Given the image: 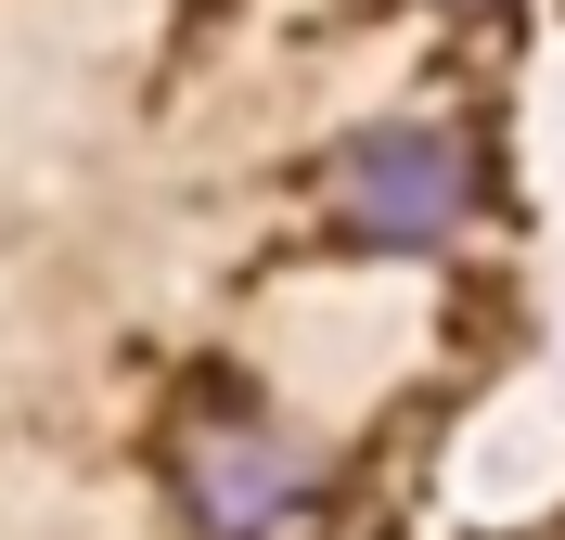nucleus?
<instances>
[{
    "mask_svg": "<svg viewBox=\"0 0 565 540\" xmlns=\"http://www.w3.org/2000/svg\"><path fill=\"white\" fill-rule=\"evenodd\" d=\"M334 219L360 245H450L476 219V142L437 116H386L334 155Z\"/></svg>",
    "mask_w": 565,
    "mask_h": 540,
    "instance_id": "1",
    "label": "nucleus"
},
{
    "mask_svg": "<svg viewBox=\"0 0 565 540\" xmlns=\"http://www.w3.org/2000/svg\"><path fill=\"white\" fill-rule=\"evenodd\" d=\"M450 13H489V0H450Z\"/></svg>",
    "mask_w": 565,
    "mask_h": 540,
    "instance_id": "3",
    "label": "nucleus"
},
{
    "mask_svg": "<svg viewBox=\"0 0 565 540\" xmlns=\"http://www.w3.org/2000/svg\"><path fill=\"white\" fill-rule=\"evenodd\" d=\"M180 515L206 540H282L309 515V451L282 425H257V412H218V425L180 451Z\"/></svg>",
    "mask_w": 565,
    "mask_h": 540,
    "instance_id": "2",
    "label": "nucleus"
}]
</instances>
